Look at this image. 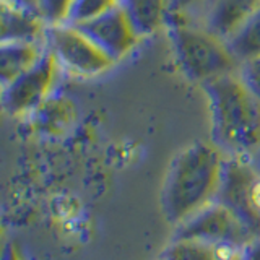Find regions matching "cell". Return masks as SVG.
I'll return each mask as SVG.
<instances>
[{
    "instance_id": "1",
    "label": "cell",
    "mask_w": 260,
    "mask_h": 260,
    "mask_svg": "<svg viewBox=\"0 0 260 260\" xmlns=\"http://www.w3.org/2000/svg\"><path fill=\"white\" fill-rule=\"evenodd\" d=\"M224 153L215 143L197 142L171 161L161 192V210L169 224L179 226L216 200Z\"/></svg>"
},
{
    "instance_id": "2",
    "label": "cell",
    "mask_w": 260,
    "mask_h": 260,
    "mask_svg": "<svg viewBox=\"0 0 260 260\" xmlns=\"http://www.w3.org/2000/svg\"><path fill=\"white\" fill-rule=\"evenodd\" d=\"M211 116L213 143L228 156L249 158L260 150V101L239 73L203 83Z\"/></svg>"
},
{
    "instance_id": "3",
    "label": "cell",
    "mask_w": 260,
    "mask_h": 260,
    "mask_svg": "<svg viewBox=\"0 0 260 260\" xmlns=\"http://www.w3.org/2000/svg\"><path fill=\"white\" fill-rule=\"evenodd\" d=\"M168 24H171V41L184 75L203 85L239 70L241 63L228 41L205 24L187 21V18L179 16H171Z\"/></svg>"
},
{
    "instance_id": "4",
    "label": "cell",
    "mask_w": 260,
    "mask_h": 260,
    "mask_svg": "<svg viewBox=\"0 0 260 260\" xmlns=\"http://www.w3.org/2000/svg\"><path fill=\"white\" fill-rule=\"evenodd\" d=\"M47 47L62 69L78 77L103 75L117 63L88 32L70 21L49 26Z\"/></svg>"
},
{
    "instance_id": "5",
    "label": "cell",
    "mask_w": 260,
    "mask_h": 260,
    "mask_svg": "<svg viewBox=\"0 0 260 260\" xmlns=\"http://www.w3.org/2000/svg\"><path fill=\"white\" fill-rule=\"evenodd\" d=\"M174 239L200 242L215 250H242L257 238L230 208L215 200L207 208L179 224Z\"/></svg>"
},
{
    "instance_id": "6",
    "label": "cell",
    "mask_w": 260,
    "mask_h": 260,
    "mask_svg": "<svg viewBox=\"0 0 260 260\" xmlns=\"http://www.w3.org/2000/svg\"><path fill=\"white\" fill-rule=\"evenodd\" d=\"M60 69L59 60L47 47L35 67L4 88L5 109L10 114H23L38 108L52 93Z\"/></svg>"
},
{
    "instance_id": "7",
    "label": "cell",
    "mask_w": 260,
    "mask_h": 260,
    "mask_svg": "<svg viewBox=\"0 0 260 260\" xmlns=\"http://www.w3.org/2000/svg\"><path fill=\"white\" fill-rule=\"evenodd\" d=\"M255 174L257 171L244 158L228 156L216 202L230 208L255 238H260V221L250 205V185Z\"/></svg>"
},
{
    "instance_id": "8",
    "label": "cell",
    "mask_w": 260,
    "mask_h": 260,
    "mask_svg": "<svg viewBox=\"0 0 260 260\" xmlns=\"http://www.w3.org/2000/svg\"><path fill=\"white\" fill-rule=\"evenodd\" d=\"M78 26L88 32L117 62L124 59L140 39L134 23L130 21L122 5L112 8L94 20L81 23Z\"/></svg>"
},
{
    "instance_id": "9",
    "label": "cell",
    "mask_w": 260,
    "mask_h": 260,
    "mask_svg": "<svg viewBox=\"0 0 260 260\" xmlns=\"http://www.w3.org/2000/svg\"><path fill=\"white\" fill-rule=\"evenodd\" d=\"M2 43L31 41L47 44L49 24L36 8L21 5L15 0H2Z\"/></svg>"
},
{
    "instance_id": "10",
    "label": "cell",
    "mask_w": 260,
    "mask_h": 260,
    "mask_svg": "<svg viewBox=\"0 0 260 260\" xmlns=\"http://www.w3.org/2000/svg\"><path fill=\"white\" fill-rule=\"evenodd\" d=\"M258 8L260 0H208L200 23L228 41Z\"/></svg>"
},
{
    "instance_id": "11",
    "label": "cell",
    "mask_w": 260,
    "mask_h": 260,
    "mask_svg": "<svg viewBox=\"0 0 260 260\" xmlns=\"http://www.w3.org/2000/svg\"><path fill=\"white\" fill-rule=\"evenodd\" d=\"M47 44L31 41H7L0 47V78L4 88L43 59Z\"/></svg>"
},
{
    "instance_id": "12",
    "label": "cell",
    "mask_w": 260,
    "mask_h": 260,
    "mask_svg": "<svg viewBox=\"0 0 260 260\" xmlns=\"http://www.w3.org/2000/svg\"><path fill=\"white\" fill-rule=\"evenodd\" d=\"M120 5L140 38L151 36L168 24L173 12L171 0H122Z\"/></svg>"
},
{
    "instance_id": "13",
    "label": "cell",
    "mask_w": 260,
    "mask_h": 260,
    "mask_svg": "<svg viewBox=\"0 0 260 260\" xmlns=\"http://www.w3.org/2000/svg\"><path fill=\"white\" fill-rule=\"evenodd\" d=\"M228 44L239 63L260 57V8L228 39Z\"/></svg>"
},
{
    "instance_id": "14",
    "label": "cell",
    "mask_w": 260,
    "mask_h": 260,
    "mask_svg": "<svg viewBox=\"0 0 260 260\" xmlns=\"http://www.w3.org/2000/svg\"><path fill=\"white\" fill-rule=\"evenodd\" d=\"M216 250L193 241L174 239L159 260H215Z\"/></svg>"
},
{
    "instance_id": "15",
    "label": "cell",
    "mask_w": 260,
    "mask_h": 260,
    "mask_svg": "<svg viewBox=\"0 0 260 260\" xmlns=\"http://www.w3.org/2000/svg\"><path fill=\"white\" fill-rule=\"evenodd\" d=\"M122 0H77L70 16V23L81 24L94 20L106 12L120 5Z\"/></svg>"
},
{
    "instance_id": "16",
    "label": "cell",
    "mask_w": 260,
    "mask_h": 260,
    "mask_svg": "<svg viewBox=\"0 0 260 260\" xmlns=\"http://www.w3.org/2000/svg\"><path fill=\"white\" fill-rule=\"evenodd\" d=\"M77 0H38V12L49 26L69 23Z\"/></svg>"
},
{
    "instance_id": "17",
    "label": "cell",
    "mask_w": 260,
    "mask_h": 260,
    "mask_svg": "<svg viewBox=\"0 0 260 260\" xmlns=\"http://www.w3.org/2000/svg\"><path fill=\"white\" fill-rule=\"evenodd\" d=\"M238 73L246 86L250 89V93L260 101V57L242 62Z\"/></svg>"
},
{
    "instance_id": "18",
    "label": "cell",
    "mask_w": 260,
    "mask_h": 260,
    "mask_svg": "<svg viewBox=\"0 0 260 260\" xmlns=\"http://www.w3.org/2000/svg\"><path fill=\"white\" fill-rule=\"evenodd\" d=\"M208 0H171L173 12L171 16H179V18H189L197 12H202Z\"/></svg>"
},
{
    "instance_id": "19",
    "label": "cell",
    "mask_w": 260,
    "mask_h": 260,
    "mask_svg": "<svg viewBox=\"0 0 260 260\" xmlns=\"http://www.w3.org/2000/svg\"><path fill=\"white\" fill-rule=\"evenodd\" d=\"M241 260H260V238L249 242L241 252Z\"/></svg>"
},
{
    "instance_id": "20",
    "label": "cell",
    "mask_w": 260,
    "mask_h": 260,
    "mask_svg": "<svg viewBox=\"0 0 260 260\" xmlns=\"http://www.w3.org/2000/svg\"><path fill=\"white\" fill-rule=\"evenodd\" d=\"M242 250H233V249H219L216 250L215 260H241Z\"/></svg>"
},
{
    "instance_id": "21",
    "label": "cell",
    "mask_w": 260,
    "mask_h": 260,
    "mask_svg": "<svg viewBox=\"0 0 260 260\" xmlns=\"http://www.w3.org/2000/svg\"><path fill=\"white\" fill-rule=\"evenodd\" d=\"M4 260H21V257L18 255V252H16L15 247L8 246L4 250Z\"/></svg>"
},
{
    "instance_id": "22",
    "label": "cell",
    "mask_w": 260,
    "mask_h": 260,
    "mask_svg": "<svg viewBox=\"0 0 260 260\" xmlns=\"http://www.w3.org/2000/svg\"><path fill=\"white\" fill-rule=\"evenodd\" d=\"M15 2H18L21 5H26V7H31V8H36V10H38V0H15Z\"/></svg>"
}]
</instances>
